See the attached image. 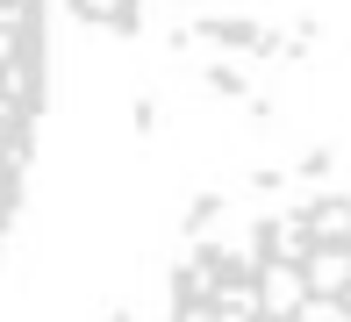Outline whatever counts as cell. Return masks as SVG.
<instances>
[{
	"label": "cell",
	"instance_id": "277c9868",
	"mask_svg": "<svg viewBox=\"0 0 351 322\" xmlns=\"http://www.w3.org/2000/svg\"><path fill=\"white\" fill-rule=\"evenodd\" d=\"M337 301H344V308H351V286H344V294H337Z\"/></svg>",
	"mask_w": 351,
	"mask_h": 322
},
{
	"label": "cell",
	"instance_id": "5b68a950",
	"mask_svg": "<svg viewBox=\"0 0 351 322\" xmlns=\"http://www.w3.org/2000/svg\"><path fill=\"white\" fill-rule=\"evenodd\" d=\"M344 251H351V244H344Z\"/></svg>",
	"mask_w": 351,
	"mask_h": 322
},
{
	"label": "cell",
	"instance_id": "7a4b0ae2",
	"mask_svg": "<svg viewBox=\"0 0 351 322\" xmlns=\"http://www.w3.org/2000/svg\"><path fill=\"white\" fill-rule=\"evenodd\" d=\"M294 265H301V286H308V294H330V301H337L344 286H351V251L344 244H308Z\"/></svg>",
	"mask_w": 351,
	"mask_h": 322
},
{
	"label": "cell",
	"instance_id": "6da1fadb",
	"mask_svg": "<svg viewBox=\"0 0 351 322\" xmlns=\"http://www.w3.org/2000/svg\"><path fill=\"white\" fill-rule=\"evenodd\" d=\"M43 36H51V0H0V244L14 230V208L29 186L43 122Z\"/></svg>",
	"mask_w": 351,
	"mask_h": 322
},
{
	"label": "cell",
	"instance_id": "3957f363",
	"mask_svg": "<svg viewBox=\"0 0 351 322\" xmlns=\"http://www.w3.org/2000/svg\"><path fill=\"white\" fill-rule=\"evenodd\" d=\"M301 222H308V244H351V201H344V193L301 208Z\"/></svg>",
	"mask_w": 351,
	"mask_h": 322
}]
</instances>
